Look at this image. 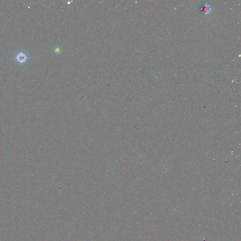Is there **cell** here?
Here are the masks:
<instances>
[{
    "label": "cell",
    "mask_w": 241,
    "mask_h": 241,
    "mask_svg": "<svg viewBox=\"0 0 241 241\" xmlns=\"http://www.w3.org/2000/svg\"><path fill=\"white\" fill-rule=\"evenodd\" d=\"M29 57L23 51H20L17 53L15 57L16 60L20 64H24L27 62Z\"/></svg>",
    "instance_id": "obj_1"
},
{
    "label": "cell",
    "mask_w": 241,
    "mask_h": 241,
    "mask_svg": "<svg viewBox=\"0 0 241 241\" xmlns=\"http://www.w3.org/2000/svg\"><path fill=\"white\" fill-rule=\"evenodd\" d=\"M202 11L205 15H208L211 12L212 9L210 5L207 4H204L202 5Z\"/></svg>",
    "instance_id": "obj_2"
},
{
    "label": "cell",
    "mask_w": 241,
    "mask_h": 241,
    "mask_svg": "<svg viewBox=\"0 0 241 241\" xmlns=\"http://www.w3.org/2000/svg\"><path fill=\"white\" fill-rule=\"evenodd\" d=\"M52 51L55 54H56L57 55H60L63 52V49H62V48L61 46H59V45H57V46H55L53 49Z\"/></svg>",
    "instance_id": "obj_3"
}]
</instances>
